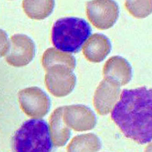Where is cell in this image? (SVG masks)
<instances>
[{
    "instance_id": "obj_1",
    "label": "cell",
    "mask_w": 152,
    "mask_h": 152,
    "mask_svg": "<svg viewBox=\"0 0 152 152\" xmlns=\"http://www.w3.org/2000/svg\"><path fill=\"white\" fill-rule=\"evenodd\" d=\"M152 89L145 87L123 90L111 118L126 137L139 144L152 138Z\"/></svg>"
},
{
    "instance_id": "obj_2",
    "label": "cell",
    "mask_w": 152,
    "mask_h": 152,
    "mask_svg": "<svg viewBox=\"0 0 152 152\" xmlns=\"http://www.w3.org/2000/svg\"><path fill=\"white\" fill-rule=\"evenodd\" d=\"M91 33V26L83 19L62 18L58 20L53 26L52 42L62 52L78 53Z\"/></svg>"
},
{
    "instance_id": "obj_3",
    "label": "cell",
    "mask_w": 152,
    "mask_h": 152,
    "mask_svg": "<svg viewBox=\"0 0 152 152\" xmlns=\"http://www.w3.org/2000/svg\"><path fill=\"white\" fill-rule=\"evenodd\" d=\"M13 152H51L52 140L49 127L43 119L25 121L12 140Z\"/></svg>"
},
{
    "instance_id": "obj_4",
    "label": "cell",
    "mask_w": 152,
    "mask_h": 152,
    "mask_svg": "<svg viewBox=\"0 0 152 152\" xmlns=\"http://www.w3.org/2000/svg\"><path fill=\"white\" fill-rule=\"evenodd\" d=\"M89 20L97 28L106 30L112 27L119 17L118 4L114 0H92L86 3Z\"/></svg>"
},
{
    "instance_id": "obj_5",
    "label": "cell",
    "mask_w": 152,
    "mask_h": 152,
    "mask_svg": "<svg viewBox=\"0 0 152 152\" xmlns=\"http://www.w3.org/2000/svg\"><path fill=\"white\" fill-rule=\"evenodd\" d=\"M47 76L48 88L53 95L63 96L70 94L76 84V78L73 70L63 65L50 66Z\"/></svg>"
},
{
    "instance_id": "obj_6",
    "label": "cell",
    "mask_w": 152,
    "mask_h": 152,
    "mask_svg": "<svg viewBox=\"0 0 152 152\" xmlns=\"http://www.w3.org/2000/svg\"><path fill=\"white\" fill-rule=\"evenodd\" d=\"M120 85L117 82L104 78L97 88L94 96V105L101 115L109 113L116 104L120 96Z\"/></svg>"
},
{
    "instance_id": "obj_7",
    "label": "cell",
    "mask_w": 152,
    "mask_h": 152,
    "mask_svg": "<svg viewBox=\"0 0 152 152\" xmlns=\"http://www.w3.org/2000/svg\"><path fill=\"white\" fill-rule=\"evenodd\" d=\"M63 119L70 129L77 132L90 130L97 124V118L91 108L83 105L64 107Z\"/></svg>"
},
{
    "instance_id": "obj_8",
    "label": "cell",
    "mask_w": 152,
    "mask_h": 152,
    "mask_svg": "<svg viewBox=\"0 0 152 152\" xmlns=\"http://www.w3.org/2000/svg\"><path fill=\"white\" fill-rule=\"evenodd\" d=\"M111 45L109 39L100 33L91 36L83 46V53L85 58L92 63L103 61L110 53Z\"/></svg>"
},
{
    "instance_id": "obj_9",
    "label": "cell",
    "mask_w": 152,
    "mask_h": 152,
    "mask_svg": "<svg viewBox=\"0 0 152 152\" xmlns=\"http://www.w3.org/2000/svg\"><path fill=\"white\" fill-rule=\"evenodd\" d=\"M104 78H110L120 86L128 84L132 77V68L128 62L120 56H114L107 61L103 68Z\"/></svg>"
},
{
    "instance_id": "obj_10",
    "label": "cell",
    "mask_w": 152,
    "mask_h": 152,
    "mask_svg": "<svg viewBox=\"0 0 152 152\" xmlns=\"http://www.w3.org/2000/svg\"><path fill=\"white\" fill-rule=\"evenodd\" d=\"M64 107L55 110L50 119V132L52 142L56 147L63 146L69 140L71 129L63 119Z\"/></svg>"
},
{
    "instance_id": "obj_11",
    "label": "cell",
    "mask_w": 152,
    "mask_h": 152,
    "mask_svg": "<svg viewBox=\"0 0 152 152\" xmlns=\"http://www.w3.org/2000/svg\"><path fill=\"white\" fill-rule=\"evenodd\" d=\"M101 142L96 134L92 133L75 137L67 148V152H97L101 148Z\"/></svg>"
},
{
    "instance_id": "obj_12",
    "label": "cell",
    "mask_w": 152,
    "mask_h": 152,
    "mask_svg": "<svg viewBox=\"0 0 152 152\" xmlns=\"http://www.w3.org/2000/svg\"><path fill=\"white\" fill-rule=\"evenodd\" d=\"M23 8L29 18L36 20L44 19L52 13L55 0H24Z\"/></svg>"
},
{
    "instance_id": "obj_13",
    "label": "cell",
    "mask_w": 152,
    "mask_h": 152,
    "mask_svg": "<svg viewBox=\"0 0 152 152\" xmlns=\"http://www.w3.org/2000/svg\"><path fill=\"white\" fill-rule=\"evenodd\" d=\"M45 64L47 66L55 64L66 66L74 70L76 66V60L71 54L51 48L45 56Z\"/></svg>"
},
{
    "instance_id": "obj_14",
    "label": "cell",
    "mask_w": 152,
    "mask_h": 152,
    "mask_svg": "<svg viewBox=\"0 0 152 152\" xmlns=\"http://www.w3.org/2000/svg\"><path fill=\"white\" fill-rule=\"evenodd\" d=\"M126 9L137 18H144L152 12V0H126Z\"/></svg>"
}]
</instances>
